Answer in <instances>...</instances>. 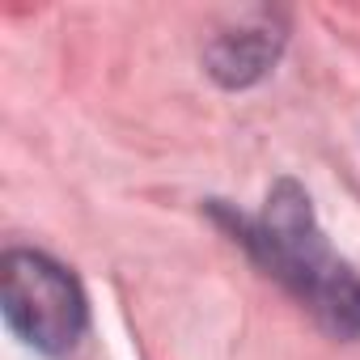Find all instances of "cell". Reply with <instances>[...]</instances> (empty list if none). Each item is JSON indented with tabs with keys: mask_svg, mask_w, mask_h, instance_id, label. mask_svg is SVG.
<instances>
[{
	"mask_svg": "<svg viewBox=\"0 0 360 360\" xmlns=\"http://www.w3.org/2000/svg\"><path fill=\"white\" fill-rule=\"evenodd\" d=\"M284 51V26H276L271 18L255 22V26H238V30H225L208 43L204 51V64L212 72L217 85L225 89H250L259 85L276 60Z\"/></svg>",
	"mask_w": 360,
	"mask_h": 360,
	"instance_id": "3",
	"label": "cell"
},
{
	"mask_svg": "<svg viewBox=\"0 0 360 360\" xmlns=\"http://www.w3.org/2000/svg\"><path fill=\"white\" fill-rule=\"evenodd\" d=\"M212 212L267 276H276L301 305H309V314L330 335L360 339V271L330 250L314 200L297 178H280L259 217L233 212L225 204H212Z\"/></svg>",
	"mask_w": 360,
	"mask_h": 360,
	"instance_id": "1",
	"label": "cell"
},
{
	"mask_svg": "<svg viewBox=\"0 0 360 360\" xmlns=\"http://www.w3.org/2000/svg\"><path fill=\"white\" fill-rule=\"evenodd\" d=\"M0 309H5L9 330L43 356H68L89 326V301L81 280L43 250L5 255Z\"/></svg>",
	"mask_w": 360,
	"mask_h": 360,
	"instance_id": "2",
	"label": "cell"
}]
</instances>
